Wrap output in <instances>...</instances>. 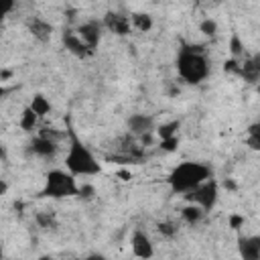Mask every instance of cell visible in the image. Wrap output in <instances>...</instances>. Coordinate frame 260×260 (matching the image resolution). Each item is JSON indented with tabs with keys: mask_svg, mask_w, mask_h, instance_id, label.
<instances>
[{
	"mask_svg": "<svg viewBox=\"0 0 260 260\" xmlns=\"http://www.w3.org/2000/svg\"><path fill=\"white\" fill-rule=\"evenodd\" d=\"M128 126H130V130L134 132V134H146V132H150V128H152V118L150 116H144V114H134V116H130V120H128Z\"/></svg>",
	"mask_w": 260,
	"mask_h": 260,
	"instance_id": "7c38bea8",
	"label": "cell"
},
{
	"mask_svg": "<svg viewBox=\"0 0 260 260\" xmlns=\"http://www.w3.org/2000/svg\"><path fill=\"white\" fill-rule=\"evenodd\" d=\"M118 175H120V177H122L124 181H128V179H130V173H128V171H120Z\"/></svg>",
	"mask_w": 260,
	"mask_h": 260,
	"instance_id": "d6a6232c",
	"label": "cell"
},
{
	"mask_svg": "<svg viewBox=\"0 0 260 260\" xmlns=\"http://www.w3.org/2000/svg\"><path fill=\"white\" fill-rule=\"evenodd\" d=\"M224 69H226V71H232V73H238V71H240V63H238L236 59H230V61L224 63Z\"/></svg>",
	"mask_w": 260,
	"mask_h": 260,
	"instance_id": "d4e9b609",
	"label": "cell"
},
{
	"mask_svg": "<svg viewBox=\"0 0 260 260\" xmlns=\"http://www.w3.org/2000/svg\"><path fill=\"white\" fill-rule=\"evenodd\" d=\"M77 33H79L77 37H79L90 49H96V45L100 43V25H96V23H85V25H81Z\"/></svg>",
	"mask_w": 260,
	"mask_h": 260,
	"instance_id": "9c48e42d",
	"label": "cell"
},
{
	"mask_svg": "<svg viewBox=\"0 0 260 260\" xmlns=\"http://www.w3.org/2000/svg\"><path fill=\"white\" fill-rule=\"evenodd\" d=\"M43 195L45 197H55V199L77 195V185H75L73 175L65 173V171H51L47 175Z\"/></svg>",
	"mask_w": 260,
	"mask_h": 260,
	"instance_id": "277c9868",
	"label": "cell"
},
{
	"mask_svg": "<svg viewBox=\"0 0 260 260\" xmlns=\"http://www.w3.org/2000/svg\"><path fill=\"white\" fill-rule=\"evenodd\" d=\"M248 144H250V148L258 150L260 148V136H248Z\"/></svg>",
	"mask_w": 260,
	"mask_h": 260,
	"instance_id": "f1b7e54d",
	"label": "cell"
},
{
	"mask_svg": "<svg viewBox=\"0 0 260 260\" xmlns=\"http://www.w3.org/2000/svg\"><path fill=\"white\" fill-rule=\"evenodd\" d=\"M15 9V0H0V19H5Z\"/></svg>",
	"mask_w": 260,
	"mask_h": 260,
	"instance_id": "7402d4cb",
	"label": "cell"
},
{
	"mask_svg": "<svg viewBox=\"0 0 260 260\" xmlns=\"http://www.w3.org/2000/svg\"><path fill=\"white\" fill-rule=\"evenodd\" d=\"M210 175H212L210 167H205L203 163L187 161V163H181L179 167L173 169L169 183H171V189L175 193H187V191L195 189L199 183H203L205 179H210Z\"/></svg>",
	"mask_w": 260,
	"mask_h": 260,
	"instance_id": "7a4b0ae2",
	"label": "cell"
},
{
	"mask_svg": "<svg viewBox=\"0 0 260 260\" xmlns=\"http://www.w3.org/2000/svg\"><path fill=\"white\" fill-rule=\"evenodd\" d=\"M106 27L112 31V33H116V35H128L130 33V19L128 17H122V15H118V13H108L106 15Z\"/></svg>",
	"mask_w": 260,
	"mask_h": 260,
	"instance_id": "ba28073f",
	"label": "cell"
},
{
	"mask_svg": "<svg viewBox=\"0 0 260 260\" xmlns=\"http://www.w3.org/2000/svg\"><path fill=\"white\" fill-rule=\"evenodd\" d=\"M238 75H242L246 81H256L258 75H260V65H258V57H252L248 59L244 65H240V71Z\"/></svg>",
	"mask_w": 260,
	"mask_h": 260,
	"instance_id": "4fadbf2b",
	"label": "cell"
},
{
	"mask_svg": "<svg viewBox=\"0 0 260 260\" xmlns=\"http://www.w3.org/2000/svg\"><path fill=\"white\" fill-rule=\"evenodd\" d=\"M199 31H201L203 35H207V37H214V35H216V31H218V25H216V21L207 19V21H203V23H201Z\"/></svg>",
	"mask_w": 260,
	"mask_h": 260,
	"instance_id": "ffe728a7",
	"label": "cell"
},
{
	"mask_svg": "<svg viewBox=\"0 0 260 260\" xmlns=\"http://www.w3.org/2000/svg\"><path fill=\"white\" fill-rule=\"evenodd\" d=\"M187 199L191 203H197L203 212H210L218 201V183L214 179H205L203 183H199L195 189L187 191Z\"/></svg>",
	"mask_w": 260,
	"mask_h": 260,
	"instance_id": "5b68a950",
	"label": "cell"
},
{
	"mask_svg": "<svg viewBox=\"0 0 260 260\" xmlns=\"http://www.w3.org/2000/svg\"><path fill=\"white\" fill-rule=\"evenodd\" d=\"M130 25L136 27L138 31L146 33V31L152 29V19H150L148 15H144V13H134V15L130 17Z\"/></svg>",
	"mask_w": 260,
	"mask_h": 260,
	"instance_id": "9a60e30c",
	"label": "cell"
},
{
	"mask_svg": "<svg viewBox=\"0 0 260 260\" xmlns=\"http://www.w3.org/2000/svg\"><path fill=\"white\" fill-rule=\"evenodd\" d=\"M179 130V122L177 120H173V122H169V124H163L161 128H159V136L161 138H169V136H175V132Z\"/></svg>",
	"mask_w": 260,
	"mask_h": 260,
	"instance_id": "d6986e66",
	"label": "cell"
},
{
	"mask_svg": "<svg viewBox=\"0 0 260 260\" xmlns=\"http://www.w3.org/2000/svg\"><path fill=\"white\" fill-rule=\"evenodd\" d=\"M177 136H169V138H161V146L165 148V150H175L177 148Z\"/></svg>",
	"mask_w": 260,
	"mask_h": 260,
	"instance_id": "cb8c5ba5",
	"label": "cell"
},
{
	"mask_svg": "<svg viewBox=\"0 0 260 260\" xmlns=\"http://www.w3.org/2000/svg\"><path fill=\"white\" fill-rule=\"evenodd\" d=\"M31 148H33L35 154H39V157H51V154H55V150H57L55 140L45 138V136H37L31 142Z\"/></svg>",
	"mask_w": 260,
	"mask_h": 260,
	"instance_id": "8fae6325",
	"label": "cell"
},
{
	"mask_svg": "<svg viewBox=\"0 0 260 260\" xmlns=\"http://www.w3.org/2000/svg\"><path fill=\"white\" fill-rule=\"evenodd\" d=\"M0 258H3V244H0Z\"/></svg>",
	"mask_w": 260,
	"mask_h": 260,
	"instance_id": "e575fe53",
	"label": "cell"
},
{
	"mask_svg": "<svg viewBox=\"0 0 260 260\" xmlns=\"http://www.w3.org/2000/svg\"><path fill=\"white\" fill-rule=\"evenodd\" d=\"M71 136V144L67 150V157H65V165L69 169V173L75 175H98L100 173V163L96 161V157L90 152V148L75 136V132H69Z\"/></svg>",
	"mask_w": 260,
	"mask_h": 260,
	"instance_id": "6da1fadb",
	"label": "cell"
},
{
	"mask_svg": "<svg viewBox=\"0 0 260 260\" xmlns=\"http://www.w3.org/2000/svg\"><path fill=\"white\" fill-rule=\"evenodd\" d=\"M29 108H31L37 116H45V114H49V110H51V106H49V102H47L45 96H35Z\"/></svg>",
	"mask_w": 260,
	"mask_h": 260,
	"instance_id": "e0dca14e",
	"label": "cell"
},
{
	"mask_svg": "<svg viewBox=\"0 0 260 260\" xmlns=\"http://www.w3.org/2000/svg\"><path fill=\"white\" fill-rule=\"evenodd\" d=\"M248 136H260V126L258 124H252L248 128Z\"/></svg>",
	"mask_w": 260,
	"mask_h": 260,
	"instance_id": "f546056e",
	"label": "cell"
},
{
	"mask_svg": "<svg viewBox=\"0 0 260 260\" xmlns=\"http://www.w3.org/2000/svg\"><path fill=\"white\" fill-rule=\"evenodd\" d=\"M240 254L244 260L260 258V238H240Z\"/></svg>",
	"mask_w": 260,
	"mask_h": 260,
	"instance_id": "30bf717a",
	"label": "cell"
},
{
	"mask_svg": "<svg viewBox=\"0 0 260 260\" xmlns=\"http://www.w3.org/2000/svg\"><path fill=\"white\" fill-rule=\"evenodd\" d=\"M242 224H244V218H242V216H232V218H230V226H232L234 230H238Z\"/></svg>",
	"mask_w": 260,
	"mask_h": 260,
	"instance_id": "83f0119b",
	"label": "cell"
},
{
	"mask_svg": "<svg viewBox=\"0 0 260 260\" xmlns=\"http://www.w3.org/2000/svg\"><path fill=\"white\" fill-rule=\"evenodd\" d=\"M0 159H7V150H5L3 144H0Z\"/></svg>",
	"mask_w": 260,
	"mask_h": 260,
	"instance_id": "836d02e7",
	"label": "cell"
},
{
	"mask_svg": "<svg viewBox=\"0 0 260 260\" xmlns=\"http://www.w3.org/2000/svg\"><path fill=\"white\" fill-rule=\"evenodd\" d=\"M224 187H226V189H236V183H234V181H230V179H228V181H226V183H224Z\"/></svg>",
	"mask_w": 260,
	"mask_h": 260,
	"instance_id": "1f68e13d",
	"label": "cell"
},
{
	"mask_svg": "<svg viewBox=\"0 0 260 260\" xmlns=\"http://www.w3.org/2000/svg\"><path fill=\"white\" fill-rule=\"evenodd\" d=\"M177 69H179V75L187 83H199L207 77V73H210V67H207V61L201 55L199 47H187L181 51Z\"/></svg>",
	"mask_w": 260,
	"mask_h": 260,
	"instance_id": "3957f363",
	"label": "cell"
},
{
	"mask_svg": "<svg viewBox=\"0 0 260 260\" xmlns=\"http://www.w3.org/2000/svg\"><path fill=\"white\" fill-rule=\"evenodd\" d=\"M37 224H39L41 228L53 226V216H49V214H39V216H37Z\"/></svg>",
	"mask_w": 260,
	"mask_h": 260,
	"instance_id": "603a6c76",
	"label": "cell"
},
{
	"mask_svg": "<svg viewBox=\"0 0 260 260\" xmlns=\"http://www.w3.org/2000/svg\"><path fill=\"white\" fill-rule=\"evenodd\" d=\"M203 214H205V212L201 210L197 203H189L185 210H183V220L189 222V224H197V222L203 218Z\"/></svg>",
	"mask_w": 260,
	"mask_h": 260,
	"instance_id": "2e32d148",
	"label": "cell"
},
{
	"mask_svg": "<svg viewBox=\"0 0 260 260\" xmlns=\"http://www.w3.org/2000/svg\"><path fill=\"white\" fill-rule=\"evenodd\" d=\"M37 114L31 110V108H27L25 112H23V118H21V126H23V130H33L35 128V124H37Z\"/></svg>",
	"mask_w": 260,
	"mask_h": 260,
	"instance_id": "ac0fdd59",
	"label": "cell"
},
{
	"mask_svg": "<svg viewBox=\"0 0 260 260\" xmlns=\"http://www.w3.org/2000/svg\"><path fill=\"white\" fill-rule=\"evenodd\" d=\"M7 189H9V185L5 183V179H0V197H3V195L7 193Z\"/></svg>",
	"mask_w": 260,
	"mask_h": 260,
	"instance_id": "4dcf8cb0",
	"label": "cell"
},
{
	"mask_svg": "<svg viewBox=\"0 0 260 260\" xmlns=\"http://www.w3.org/2000/svg\"><path fill=\"white\" fill-rule=\"evenodd\" d=\"M132 252L138 258H150L154 254L152 244H150V240H148V236L144 232H134V236H132Z\"/></svg>",
	"mask_w": 260,
	"mask_h": 260,
	"instance_id": "52a82bcc",
	"label": "cell"
},
{
	"mask_svg": "<svg viewBox=\"0 0 260 260\" xmlns=\"http://www.w3.org/2000/svg\"><path fill=\"white\" fill-rule=\"evenodd\" d=\"M77 195H81V197L90 199V197L94 195V187H90V185H85V187H77Z\"/></svg>",
	"mask_w": 260,
	"mask_h": 260,
	"instance_id": "4316f807",
	"label": "cell"
},
{
	"mask_svg": "<svg viewBox=\"0 0 260 260\" xmlns=\"http://www.w3.org/2000/svg\"><path fill=\"white\" fill-rule=\"evenodd\" d=\"M230 51H232V55L238 57L244 53V45L240 43V37L238 35H232V41H230Z\"/></svg>",
	"mask_w": 260,
	"mask_h": 260,
	"instance_id": "44dd1931",
	"label": "cell"
},
{
	"mask_svg": "<svg viewBox=\"0 0 260 260\" xmlns=\"http://www.w3.org/2000/svg\"><path fill=\"white\" fill-rule=\"evenodd\" d=\"M159 232L165 234V236H173L175 234V228H173V224L165 222V224H159Z\"/></svg>",
	"mask_w": 260,
	"mask_h": 260,
	"instance_id": "484cf974",
	"label": "cell"
},
{
	"mask_svg": "<svg viewBox=\"0 0 260 260\" xmlns=\"http://www.w3.org/2000/svg\"><path fill=\"white\" fill-rule=\"evenodd\" d=\"M63 43H65V47L71 51L73 55H77V57H81V59H85V57H90L92 53H94V49H90L77 35H73V33H65L63 35Z\"/></svg>",
	"mask_w": 260,
	"mask_h": 260,
	"instance_id": "8992f818",
	"label": "cell"
},
{
	"mask_svg": "<svg viewBox=\"0 0 260 260\" xmlns=\"http://www.w3.org/2000/svg\"><path fill=\"white\" fill-rule=\"evenodd\" d=\"M51 25L49 23H45V21H41V19H35L33 23H31V33L39 39V41H49L51 39Z\"/></svg>",
	"mask_w": 260,
	"mask_h": 260,
	"instance_id": "5bb4252c",
	"label": "cell"
}]
</instances>
